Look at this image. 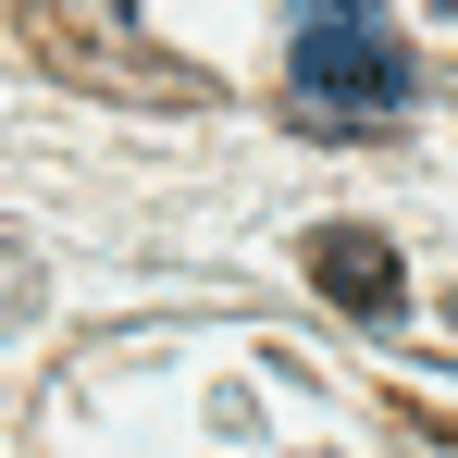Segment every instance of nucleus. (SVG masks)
I'll use <instances>...</instances> for the list:
<instances>
[{
  "label": "nucleus",
  "mask_w": 458,
  "mask_h": 458,
  "mask_svg": "<svg viewBox=\"0 0 458 458\" xmlns=\"http://www.w3.org/2000/svg\"><path fill=\"white\" fill-rule=\"evenodd\" d=\"M310 285L335 310H360V322H396V310H409V273H396V248H384L372 224H322L310 235Z\"/></svg>",
  "instance_id": "2"
},
{
  "label": "nucleus",
  "mask_w": 458,
  "mask_h": 458,
  "mask_svg": "<svg viewBox=\"0 0 458 458\" xmlns=\"http://www.w3.org/2000/svg\"><path fill=\"white\" fill-rule=\"evenodd\" d=\"M285 87H298V112L322 137H347V124H396L409 87H421V63H409V38L372 25V13H298Z\"/></svg>",
  "instance_id": "1"
},
{
  "label": "nucleus",
  "mask_w": 458,
  "mask_h": 458,
  "mask_svg": "<svg viewBox=\"0 0 458 458\" xmlns=\"http://www.w3.org/2000/svg\"><path fill=\"white\" fill-rule=\"evenodd\" d=\"M38 298V260H25V248H13V235H0V322H13V310Z\"/></svg>",
  "instance_id": "3"
}]
</instances>
